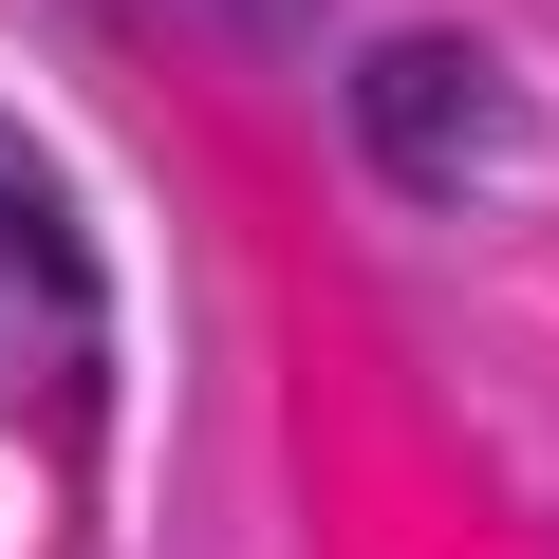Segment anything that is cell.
Wrapping results in <instances>:
<instances>
[{"instance_id":"obj_1","label":"cell","mask_w":559,"mask_h":559,"mask_svg":"<svg viewBox=\"0 0 559 559\" xmlns=\"http://www.w3.org/2000/svg\"><path fill=\"white\" fill-rule=\"evenodd\" d=\"M448 94H466V57H373V150L448 131Z\"/></svg>"}]
</instances>
